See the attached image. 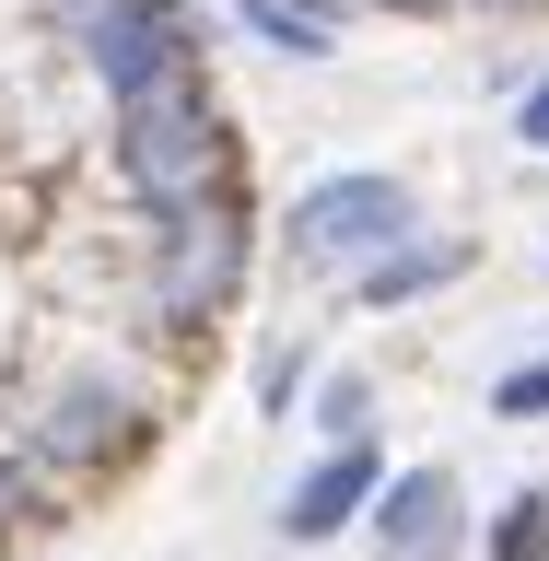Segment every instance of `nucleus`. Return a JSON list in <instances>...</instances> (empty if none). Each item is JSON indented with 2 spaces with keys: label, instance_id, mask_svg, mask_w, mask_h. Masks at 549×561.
<instances>
[{
  "label": "nucleus",
  "instance_id": "obj_1",
  "mask_svg": "<svg viewBox=\"0 0 549 561\" xmlns=\"http://www.w3.org/2000/svg\"><path fill=\"white\" fill-rule=\"evenodd\" d=\"M117 175H129L140 210H210V199H235V129H222L210 82H164V94L117 105Z\"/></svg>",
  "mask_w": 549,
  "mask_h": 561
},
{
  "label": "nucleus",
  "instance_id": "obj_2",
  "mask_svg": "<svg viewBox=\"0 0 549 561\" xmlns=\"http://www.w3.org/2000/svg\"><path fill=\"white\" fill-rule=\"evenodd\" d=\"M398 234H421V199L410 175H316L305 199H293V222H281V245H293V270H363V257H386Z\"/></svg>",
  "mask_w": 549,
  "mask_h": 561
},
{
  "label": "nucleus",
  "instance_id": "obj_3",
  "mask_svg": "<svg viewBox=\"0 0 549 561\" xmlns=\"http://www.w3.org/2000/svg\"><path fill=\"white\" fill-rule=\"evenodd\" d=\"M82 70L105 82V105L199 82V12L187 0H94L82 12Z\"/></svg>",
  "mask_w": 549,
  "mask_h": 561
},
{
  "label": "nucleus",
  "instance_id": "obj_4",
  "mask_svg": "<svg viewBox=\"0 0 549 561\" xmlns=\"http://www.w3.org/2000/svg\"><path fill=\"white\" fill-rule=\"evenodd\" d=\"M235 280H245V210H235V199H210V210H152V316H164V328L222 316Z\"/></svg>",
  "mask_w": 549,
  "mask_h": 561
},
{
  "label": "nucleus",
  "instance_id": "obj_5",
  "mask_svg": "<svg viewBox=\"0 0 549 561\" xmlns=\"http://www.w3.org/2000/svg\"><path fill=\"white\" fill-rule=\"evenodd\" d=\"M140 445V398L129 386H105V375H82V386H59V398H47V421H35V456H47V468H117V456Z\"/></svg>",
  "mask_w": 549,
  "mask_h": 561
},
{
  "label": "nucleus",
  "instance_id": "obj_6",
  "mask_svg": "<svg viewBox=\"0 0 549 561\" xmlns=\"http://www.w3.org/2000/svg\"><path fill=\"white\" fill-rule=\"evenodd\" d=\"M375 491H386V456L363 445V433H340V445H328L305 480H293V503H281V538H293V550H316V538H340V526L375 515Z\"/></svg>",
  "mask_w": 549,
  "mask_h": 561
},
{
  "label": "nucleus",
  "instance_id": "obj_7",
  "mask_svg": "<svg viewBox=\"0 0 549 561\" xmlns=\"http://www.w3.org/2000/svg\"><path fill=\"white\" fill-rule=\"evenodd\" d=\"M456 468H398V480L375 491V550L386 561H445L456 550Z\"/></svg>",
  "mask_w": 549,
  "mask_h": 561
},
{
  "label": "nucleus",
  "instance_id": "obj_8",
  "mask_svg": "<svg viewBox=\"0 0 549 561\" xmlns=\"http://www.w3.org/2000/svg\"><path fill=\"white\" fill-rule=\"evenodd\" d=\"M468 257H480L468 234H398L386 257H363V270H351V293H363V305H421V293L468 280Z\"/></svg>",
  "mask_w": 549,
  "mask_h": 561
},
{
  "label": "nucleus",
  "instance_id": "obj_9",
  "mask_svg": "<svg viewBox=\"0 0 549 561\" xmlns=\"http://www.w3.org/2000/svg\"><path fill=\"white\" fill-rule=\"evenodd\" d=\"M235 12H245L258 47H281V59H328V47H340V12H328V0H235Z\"/></svg>",
  "mask_w": 549,
  "mask_h": 561
},
{
  "label": "nucleus",
  "instance_id": "obj_10",
  "mask_svg": "<svg viewBox=\"0 0 549 561\" xmlns=\"http://www.w3.org/2000/svg\"><path fill=\"white\" fill-rule=\"evenodd\" d=\"M491 561H549V491H515L491 515Z\"/></svg>",
  "mask_w": 549,
  "mask_h": 561
},
{
  "label": "nucleus",
  "instance_id": "obj_11",
  "mask_svg": "<svg viewBox=\"0 0 549 561\" xmlns=\"http://www.w3.org/2000/svg\"><path fill=\"white\" fill-rule=\"evenodd\" d=\"M363 421H375V375H351V363H340V375L316 386V433L340 445V433H363Z\"/></svg>",
  "mask_w": 549,
  "mask_h": 561
},
{
  "label": "nucleus",
  "instance_id": "obj_12",
  "mask_svg": "<svg viewBox=\"0 0 549 561\" xmlns=\"http://www.w3.org/2000/svg\"><path fill=\"white\" fill-rule=\"evenodd\" d=\"M491 410H503V421H549V351H538V363H515V375L491 386Z\"/></svg>",
  "mask_w": 549,
  "mask_h": 561
},
{
  "label": "nucleus",
  "instance_id": "obj_13",
  "mask_svg": "<svg viewBox=\"0 0 549 561\" xmlns=\"http://www.w3.org/2000/svg\"><path fill=\"white\" fill-rule=\"evenodd\" d=\"M293 386H305V351H270V375H258V398H270V410H293Z\"/></svg>",
  "mask_w": 549,
  "mask_h": 561
},
{
  "label": "nucleus",
  "instance_id": "obj_14",
  "mask_svg": "<svg viewBox=\"0 0 549 561\" xmlns=\"http://www.w3.org/2000/svg\"><path fill=\"white\" fill-rule=\"evenodd\" d=\"M515 140H526V152H549V82H526V105H515Z\"/></svg>",
  "mask_w": 549,
  "mask_h": 561
},
{
  "label": "nucleus",
  "instance_id": "obj_15",
  "mask_svg": "<svg viewBox=\"0 0 549 561\" xmlns=\"http://www.w3.org/2000/svg\"><path fill=\"white\" fill-rule=\"evenodd\" d=\"M375 12H445V0H375Z\"/></svg>",
  "mask_w": 549,
  "mask_h": 561
},
{
  "label": "nucleus",
  "instance_id": "obj_16",
  "mask_svg": "<svg viewBox=\"0 0 549 561\" xmlns=\"http://www.w3.org/2000/svg\"><path fill=\"white\" fill-rule=\"evenodd\" d=\"M480 12H538V0H480Z\"/></svg>",
  "mask_w": 549,
  "mask_h": 561
}]
</instances>
